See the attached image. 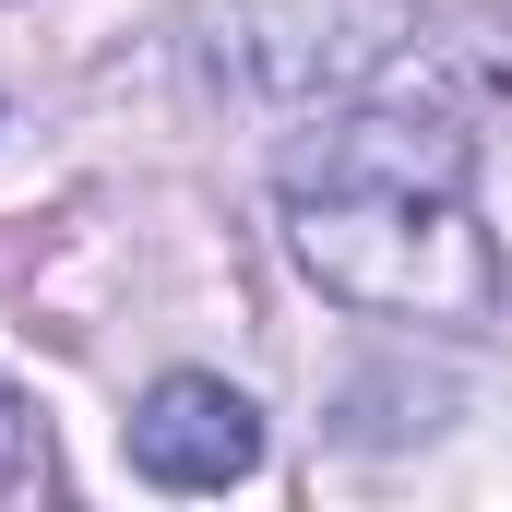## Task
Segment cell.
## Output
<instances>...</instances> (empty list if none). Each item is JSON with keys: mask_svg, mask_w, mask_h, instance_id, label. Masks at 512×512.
<instances>
[{"mask_svg": "<svg viewBox=\"0 0 512 512\" xmlns=\"http://www.w3.org/2000/svg\"><path fill=\"white\" fill-rule=\"evenodd\" d=\"M36 477H48V441H36V405H24V393L0 382V501H12V489H36Z\"/></svg>", "mask_w": 512, "mask_h": 512, "instance_id": "4", "label": "cell"}, {"mask_svg": "<svg viewBox=\"0 0 512 512\" xmlns=\"http://www.w3.org/2000/svg\"><path fill=\"white\" fill-rule=\"evenodd\" d=\"M417 48V0H191V84L251 131L358 108Z\"/></svg>", "mask_w": 512, "mask_h": 512, "instance_id": "2", "label": "cell"}, {"mask_svg": "<svg viewBox=\"0 0 512 512\" xmlns=\"http://www.w3.org/2000/svg\"><path fill=\"white\" fill-rule=\"evenodd\" d=\"M286 251L322 298L477 334L501 310V239L477 227V131L453 108H334L274 167Z\"/></svg>", "mask_w": 512, "mask_h": 512, "instance_id": "1", "label": "cell"}, {"mask_svg": "<svg viewBox=\"0 0 512 512\" xmlns=\"http://www.w3.org/2000/svg\"><path fill=\"white\" fill-rule=\"evenodd\" d=\"M131 465L155 489H239L262 465V405L215 370H167V382L131 405Z\"/></svg>", "mask_w": 512, "mask_h": 512, "instance_id": "3", "label": "cell"}]
</instances>
